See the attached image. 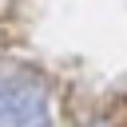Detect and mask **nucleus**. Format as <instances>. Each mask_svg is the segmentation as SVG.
Here are the masks:
<instances>
[{
    "mask_svg": "<svg viewBox=\"0 0 127 127\" xmlns=\"http://www.w3.org/2000/svg\"><path fill=\"white\" fill-rule=\"evenodd\" d=\"M0 127H52V103L40 75L0 71Z\"/></svg>",
    "mask_w": 127,
    "mask_h": 127,
    "instance_id": "obj_1",
    "label": "nucleus"
}]
</instances>
